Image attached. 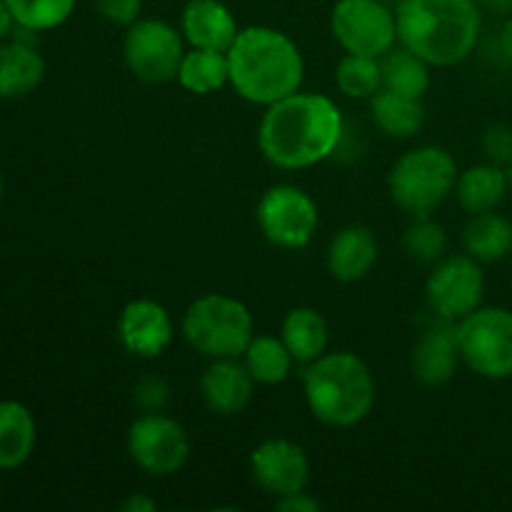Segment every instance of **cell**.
Instances as JSON below:
<instances>
[{
  "label": "cell",
  "mask_w": 512,
  "mask_h": 512,
  "mask_svg": "<svg viewBox=\"0 0 512 512\" xmlns=\"http://www.w3.org/2000/svg\"><path fill=\"white\" fill-rule=\"evenodd\" d=\"M275 510L280 512H320L323 510V503L315 498L308 490H300V493L283 495V498L275 500Z\"/></svg>",
  "instance_id": "cell-34"
},
{
  "label": "cell",
  "mask_w": 512,
  "mask_h": 512,
  "mask_svg": "<svg viewBox=\"0 0 512 512\" xmlns=\"http://www.w3.org/2000/svg\"><path fill=\"white\" fill-rule=\"evenodd\" d=\"M45 80V58L38 45L10 40L0 45V98L15 100L35 93Z\"/></svg>",
  "instance_id": "cell-19"
},
{
  "label": "cell",
  "mask_w": 512,
  "mask_h": 512,
  "mask_svg": "<svg viewBox=\"0 0 512 512\" xmlns=\"http://www.w3.org/2000/svg\"><path fill=\"white\" fill-rule=\"evenodd\" d=\"M480 8H490V10H508L512 8V0H478Z\"/></svg>",
  "instance_id": "cell-38"
},
{
  "label": "cell",
  "mask_w": 512,
  "mask_h": 512,
  "mask_svg": "<svg viewBox=\"0 0 512 512\" xmlns=\"http://www.w3.org/2000/svg\"><path fill=\"white\" fill-rule=\"evenodd\" d=\"M460 240L465 253L478 263H498L512 255V220L498 210L470 215Z\"/></svg>",
  "instance_id": "cell-23"
},
{
  "label": "cell",
  "mask_w": 512,
  "mask_h": 512,
  "mask_svg": "<svg viewBox=\"0 0 512 512\" xmlns=\"http://www.w3.org/2000/svg\"><path fill=\"white\" fill-rule=\"evenodd\" d=\"M278 335L283 338L285 348L290 350L298 365H308L323 353H328V323H325L318 310L308 308V305H298V308L288 310Z\"/></svg>",
  "instance_id": "cell-24"
},
{
  "label": "cell",
  "mask_w": 512,
  "mask_h": 512,
  "mask_svg": "<svg viewBox=\"0 0 512 512\" xmlns=\"http://www.w3.org/2000/svg\"><path fill=\"white\" fill-rule=\"evenodd\" d=\"M243 363L258 385H283L290 378L295 358L280 335H253L243 353Z\"/></svg>",
  "instance_id": "cell-26"
},
{
  "label": "cell",
  "mask_w": 512,
  "mask_h": 512,
  "mask_svg": "<svg viewBox=\"0 0 512 512\" xmlns=\"http://www.w3.org/2000/svg\"><path fill=\"white\" fill-rule=\"evenodd\" d=\"M180 333L195 353L208 360L243 358L255 335L253 313L233 295L205 293L185 308Z\"/></svg>",
  "instance_id": "cell-6"
},
{
  "label": "cell",
  "mask_w": 512,
  "mask_h": 512,
  "mask_svg": "<svg viewBox=\"0 0 512 512\" xmlns=\"http://www.w3.org/2000/svg\"><path fill=\"white\" fill-rule=\"evenodd\" d=\"M123 512H155L158 510V500L150 498L148 493H130L128 498L120 503Z\"/></svg>",
  "instance_id": "cell-35"
},
{
  "label": "cell",
  "mask_w": 512,
  "mask_h": 512,
  "mask_svg": "<svg viewBox=\"0 0 512 512\" xmlns=\"http://www.w3.org/2000/svg\"><path fill=\"white\" fill-rule=\"evenodd\" d=\"M330 33L343 53L383 58L398 45V15L385 0H338L330 10Z\"/></svg>",
  "instance_id": "cell-10"
},
{
  "label": "cell",
  "mask_w": 512,
  "mask_h": 512,
  "mask_svg": "<svg viewBox=\"0 0 512 512\" xmlns=\"http://www.w3.org/2000/svg\"><path fill=\"white\" fill-rule=\"evenodd\" d=\"M255 223L270 245L280 250H303L313 243L320 210L313 195L293 183L270 185L255 205Z\"/></svg>",
  "instance_id": "cell-8"
},
{
  "label": "cell",
  "mask_w": 512,
  "mask_h": 512,
  "mask_svg": "<svg viewBox=\"0 0 512 512\" xmlns=\"http://www.w3.org/2000/svg\"><path fill=\"white\" fill-rule=\"evenodd\" d=\"M178 85L193 95H210L230 85L228 53L210 48H188L180 60Z\"/></svg>",
  "instance_id": "cell-25"
},
{
  "label": "cell",
  "mask_w": 512,
  "mask_h": 512,
  "mask_svg": "<svg viewBox=\"0 0 512 512\" xmlns=\"http://www.w3.org/2000/svg\"><path fill=\"white\" fill-rule=\"evenodd\" d=\"M120 348L133 358L155 360L173 345L175 323L163 303L150 298H135L120 310L115 323Z\"/></svg>",
  "instance_id": "cell-14"
},
{
  "label": "cell",
  "mask_w": 512,
  "mask_h": 512,
  "mask_svg": "<svg viewBox=\"0 0 512 512\" xmlns=\"http://www.w3.org/2000/svg\"><path fill=\"white\" fill-rule=\"evenodd\" d=\"M460 358L485 380L512 378V310L480 305L458 323Z\"/></svg>",
  "instance_id": "cell-7"
},
{
  "label": "cell",
  "mask_w": 512,
  "mask_h": 512,
  "mask_svg": "<svg viewBox=\"0 0 512 512\" xmlns=\"http://www.w3.org/2000/svg\"><path fill=\"white\" fill-rule=\"evenodd\" d=\"M185 38L180 28L160 18H140L125 28V68L140 83L160 85L175 80L185 55Z\"/></svg>",
  "instance_id": "cell-9"
},
{
  "label": "cell",
  "mask_w": 512,
  "mask_h": 512,
  "mask_svg": "<svg viewBox=\"0 0 512 512\" xmlns=\"http://www.w3.org/2000/svg\"><path fill=\"white\" fill-rule=\"evenodd\" d=\"M383 68V88L393 93L410 95V98H423L430 88V68L420 55L408 50L405 45H395L380 58Z\"/></svg>",
  "instance_id": "cell-27"
},
{
  "label": "cell",
  "mask_w": 512,
  "mask_h": 512,
  "mask_svg": "<svg viewBox=\"0 0 512 512\" xmlns=\"http://www.w3.org/2000/svg\"><path fill=\"white\" fill-rule=\"evenodd\" d=\"M380 258V243L368 225H345L330 238L325 265L338 283H358L368 278Z\"/></svg>",
  "instance_id": "cell-17"
},
{
  "label": "cell",
  "mask_w": 512,
  "mask_h": 512,
  "mask_svg": "<svg viewBox=\"0 0 512 512\" xmlns=\"http://www.w3.org/2000/svg\"><path fill=\"white\" fill-rule=\"evenodd\" d=\"M230 88L245 103L268 105L303 88L305 60L298 43L270 25L240 28L228 48Z\"/></svg>",
  "instance_id": "cell-2"
},
{
  "label": "cell",
  "mask_w": 512,
  "mask_h": 512,
  "mask_svg": "<svg viewBox=\"0 0 512 512\" xmlns=\"http://www.w3.org/2000/svg\"><path fill=\"white\" fill-rule=\"evenodd\" d=\"M95 10L108 23L128 28L135 20H140V10H143V0H95Z\"/></svg>",
  "instance_id": "cell-33"
},
{
  "label": "cell",
  "mask_w": 512,
  "mask_h": 512,
  "mask_svg": "<svg viewBox=\"0 0 512 512\" xmlns=\"http://www.w3.org/2000/svg\"><path fill=\"white\" fill-rule=\"evenodd\" d=\"M343 138L340 105L303 88L268 105L258 123V150L278 170L315 168L338 153Z\"/></svg>",
  "instance_id": "cell-1"
},
{
  "label": "cell",
  "mask_w": 512,
  "mask_h": 512,
  "mask_svg": "<svg viewBox=\"0 0 512 512\" xmlns=\"http://www.w3.org/2000/svg\"><path fill=\"white\" fill-rule=\"evenodd\" d=\"M133 403L140 413H163L170 403V385L160 375H143L133 388Z\"/></svg>",
  "instance_id": "cell-31"
},
{
  "label": "cell",
  "mask_w": 512,
  "mask_h": 512,
  "mask_svg": "<svg viewBox=\"0 0 512 512\" xmlns=\"http://www.w3.org/2000/svg\"><path fill=\"white\" fill-rule=\"evenodd\" d=\"M485 273L483 263L468 253L445 255L430 268L425 280V300L435 318L460 323L483 305Z\"/></svg>",
  "instance_id": "cell-12"
},
{
  "label": "cell",
  "mask_w": 512,
  "mask_h": 512,
  "mask_svg": "<svg viewBox=\"0 0 512 512\" xmlns=\"http://www.w3.org/2000/svg\"><path fill=\"white\" fill-rule=\"evenodd\" d=\"M398 43L433 68H453L475 53L483 33L478 0H403L395 5Z\"/></svg>",
  "instance_id": "cell-3"
},
{
  "label": "cell",
  "mask_w": 512,
  "mask_h": 512,
  "mask_svg": "<svg viewBox=\"0 0 512 512\" xmlns=\"http://www.w3.org/2000/svg\"><path fill=\"white\" fill-rule=\"evenodd\" d=\"M498 48H500V53H503V58L508 60V63H512V15L505 20L503 28H500Z\"/></svg>",
  "instance_id": "cell-36"
},
{
  "label": "cell",
  "mask_w": 512,
  "mask_h": 512,
  "mask_svg": "<svg viewBox=\"0 0 512 512\" xmlns=\"http://www.w3.org/2000/svg\"><path fill=\"white\" fill-rule=\"evenodd\" d=\"M508 170L495 163H478L460 170L455 183V200L468 215L498 210V205L508 198Z\"/></svg>",
  "instance_id": "cell-20"
},
{
  "label": "cell",
  "mask_w": 512,
  "mask_h": 512,
  "mask_svg": "<svg viewBox=\"0 0 512 512\" xmlns=\"http://www.w3.org/2000/svg\"><path fill=\"white\" fill-rule=\"evenodd\" d=\"M13 13L15 25L38 30H55L73 15L78 0H5Z\"/></svg>",
  "instance_id": "cell-30"
},
{
  "label": "cell",
  "mask_w": 512,
  "mask_h": 512,
  "mask_svg": "<svg viewBox=\"0 0 512 512\" xmlns=\"http://www.w3.org/2000/svg\"><path fill=\"white\" fill-rule=\"evenodd\" d=\"M38 425L28 405L0 400V470L23 468L35 453Z\"/></svg>",
  "instance_id": "cell-21"
},
{
  "label": "cell",
  "mask_w": 512,
  "mask_h": 512,
  "mask_svg": "<svg viewBox=\"0 0 512 512\" xmlns=\"http://www.w3.org/2000/svg\"><path fill=\"white\" fill-rule=\"evenodd\" d=\"M480 148L488 163L503 165L508 168L512 163V125L508 123H493L485 128Z\"/></svg>",
  "instance_id": "cell-32"
},
{
  "label": "cell",
  "mask_w": 512,
  "mask_h": 512,
  "mask_svg": "<svg viewBox=\"0 0 512 512\" xmlns=\"http://www.w3.org/2000/svg\"><path fill=\"white\" fill-rule=\"evenodd\" d=\"M463 365L458 345V323L435 318L430 328L420 333L410 353V370L425 388H443L458 375Z\"/></svg>",
  "instance_id": "cell-15"
},
{
  "label": "cell",
  "mask_w": 512,
  "mask_h": 512,
  "mask_svg": "<svg viewBox=\"0 0 512 512\" xmlns=\"http://www.w3.org/2000/svg\"><path fill=\"white\" fill-rule=\"evenodd\" d=\"M180 33L190 48L223 50L238 38L240 25L223 0H188L180 13Z\"/></svg>",
  "instance_id": "cell-18"
},
{
  "label": "cell",
  "mask_w": 512,
  "mask_h": 512,
  "mask_svg": "<svg viewBox=\"0 0 512 512\" xmlns=\"http://www.w3.org/2000/svg\"><path fill=\"white\" fill-rule=\"evenodd\" d=\"M3 193H5V180L3 175H0V198H3Z\"/></svg>",
  "instance_id": "cell-40"
},
{
  "label": "cell",
  "mask_w": 512,
  "mask_h": 512,
  "mask_svg": "<svg viewBox=\"0 0 512 512\" xmlns=\"http://www.w3.org/2000/svg\"><path fill=\"white\" fill-rule=\"evenodd\" d=\"M335 85L350 100H370L383 88L380 58L345 53L335 65Z\"/></svg>",
  "instance_id": "cell-28"
},
{
  "label": "cell",
  "mask_w": 512,
  "mask_h": 512,
  "mask_svg": "<svg viewBox=\"0 0 512 512\" xmlns=\"http://www.w3.org/2000/svg\"><path fill=\"white\" fill-rule=\"evenodd\" d=\"M255 380L245 368L243 358L210 360L198 380V393L205 408L220 418L240 415L255 395Z\"/></svg>",
  "instance_id": "cell-16"
},
{
  "label": "cell",
  "mask_w": 512,
  "mask_h": 512,
  "mask_svg": "<svg viewBox=\"0 0 512 512\" xmlns=\"http://www.w3.org/2000/svg\"><path fill=\"white\" fill-rule=\"evenodd\" d=\"M505 170H508V185H510V195H512V163Z\"/></svg>",
  "instance_id": "cell-39"
},
{
  "label": "cell",
  "mask_w": 512,
  "mask_h": 512,
  "mask_svg": "<svg viewBox=\"0 0 512 512\" xmlns=\"http://www.w3.org/2000/svg\"><path fill=\"white\" fill-rule=\"evenodd\" d=\"M133 465L153 478H170L190 458V438L183 425L165 413H140L125 435Z\"/></svg>",
  "instance_id": "cell-11"
},
{
  "label": "cell",
  "mask_w": 512,
  "mask_h": 512,
  "mask_svg": "<svg viewBox=\"0 0 512 512\" xmlns=\"http://www.w3.org/2000/svg\"><path fill=\"white\" fill-rule=\"evenodd\" d=\"M370 103V118L375 128L395 140H410L423 130L425 125V105L423 98H410V95L393 93L388 88H380Z\"/></svg>",
  "instance_id": "cell-22"
},
{
  "label": "cell",
  "mask_w": 512,
  "mask_h": 512,
  "mask_svg": "<svg viewBox=\"0 0 512 512\" xmlns=\"http://www.w3.org/2000/svg\"><path fill=\"white\" fill-rule=\"evenodd\" d=\"M385 3H390V5H400V3H403V0H385Z\"/></svg>",
  "instance_id": "cell-41"
},
{
  "label": "cell",
  "mask_w": 512,
  "mask_h": 512,
  "mask_svg": "<svg viewBox=\"0 0 512 512\" xmlns=\"http://www.w3.org/2000/svg\"><path fill=\"white\" fill-rule=\"evenodd\" d=\"M458 160L440 145H418L400 155L388 173V195L410 218H425L455 195Z\"/></svg>",
  "instance_id": "cell-5"
},
{
  "label": "cell",
  "mask_w": 512,
  "mask_h": 512,
  "mask_svg": "<svg viewBox=\"0 0 512 512\" xmlns=\"http://www.w3.org/2000/svg\"><path fill=\"white\" fill-rule=\"evenodd\" d=\"M13 28H15L13 13H10L8 3H5V0H0V40H5L8 35H13Z\"/></svg>",
  "instance_id": "cell-37"
},
{
  "label": "cell",
  "mask_w": 512,
  "mask_h": 512,
  "mask_svg": "<svg viewBox=\"0 0 512 512\" xmlns=\"http://www.w3.org/2000/svg\"><path fill=\"white\" fill-rule=\"evenodd\" d=\"M250 478L270 498L308 490L310 460L298 443L288 438H268L250 453Z\"/></svg>",
  "instance_id": "cell-13"
},
{
  "label": "cell",
  "mask_w": 512,
  "mask_h": 512,
  "mask_svg": "<svg viewBox=\"0 0 512 512\" xmlns=\"http://www.w3.org/2000/svg\"><path fill=\"white\" fill-rule=\"evenodd\" d=\"M303 393L318 423L355 428L373 413L378 385L363 358L350 350H328L305 365Z\"/></svg>",
  "instance_id": "cell-4"
},
{
  "label": "cell",
  "mask_w": 512,
  "mask_h": 512,
  "mask_svg": "<svg viewBox=\"0 0 512 512\" xmlns=\"http://www.w3.org/2000/svg\"><path fill=\"white\" fill-rule=\"evenodd\" d=\"M510 260H512V255H510Z\"/></svg>",
  "instance_id": "cell-42"
},
{
  "label": "cell",
  "mask_w": 512,
  "mask_h": 512,
  "mask_svg": "<svg viewBox=\"0 0 512 512\" xmlns=\"http://www.w3.org/2000/svg\"><path fill=\"white\" fill-rule=\"evenodd\" d=\"M403 250L413 263L433 268L448 255V233L433 215L413 218L403 233Z\"/></svg>",
  "instance_id": "cell-29"
}]
</instances>
